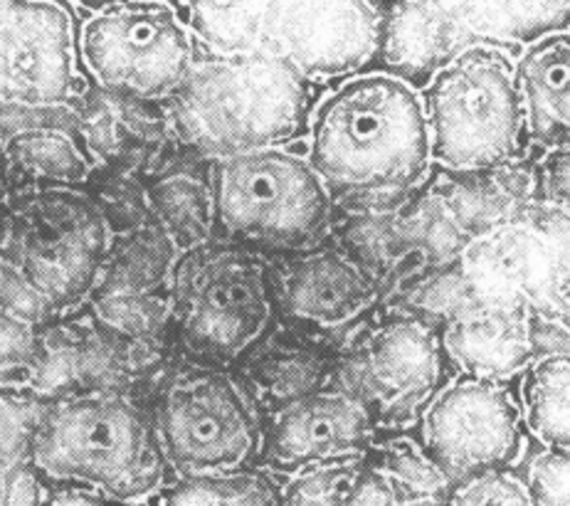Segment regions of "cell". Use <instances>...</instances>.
I'll return each mask as SVG.
<instances>
[{
	"instance_id": "4316f807",
	"label": "cell",
	"mask_w": 570,
	"mask_h": 506,
	"mask_svg": "<svg viewBox=\"0 0 570 506\" xmlns=\"http://www.w3.org/2000/svg\"><path fill=\"white\" fill-rule=\"evenodd\" d=\"M48 343L40 327L0 312V390H32L42 378Z\"/></svg>"
},
{
	"instance_id": "d4e9b609",
	"label": "cell",
	"mask_w": 570,
	"mask_h": 506,
	"mask_svg": "<svg viewBox=\"0 0 570 506\" xmlns=\"http://www.w3.org/2000/svg\"><path fill=\"white\" fill-rule=\"evenodd\" d=\"M161 506H282L279 489L257 469L223 477L176 479L164 489Z\"/></svg>"
},
{
	"instance_id": "9c48e42d",
	"label": "cell",
	"mask_w": 570,
	"mask_h": 506,
	"mask_svg": "<svg viewBox=\"0 0 570 506\" xmlns=\"http://www.w3.org/2000/svg\"><path fill=\"white\" fill-rule=\"evenodd\" d=\"M501 50H470L432 75L420 97L430 160L452 171L504 166L521 148L514 65Z\"/></svg>"
},
{
	"instance_id": "52a82bcc",
	"label": "cell",
	"mask_w": 570,
	"mask_h": 506,
	"mask_svg": "<svg viewBox=\"0 0 570 506\" xmlns=\"http://www.w3.org/2000/svg\"><path fill=\"white\" fill-rule=\"evenodd\" d=\"M111 243L105 215L82 191L13 195L0 213V262L36 290L52 317L92 296Z\"/></svg>"
},
{
	"instance_id": "4dcf8cb0",
	"label": "cell",
	"mask_w": 570,
	"mask_h": 506,
	"mask_svg": "<svg viewBox=\"0 0 570 506\" xmlns=\"http://www.w3.org/2000/svg\"><path fill=\"white\" fill-rule=\"evenodd\" d=\"M531 195L553 211H568V146L553 148L549 158L535 166L531 176Z\"/></svg>"
},
{
	"instance_id": "d6a6232c",
	"label": "cell",
	"mask_w": 570,
	"mask_h": 506,
	"mask_svg": "<svg viewBox=\"0 0 570 506\" xmlns=\"http://www.w3.org/2000/svg\"><path fill=\"white\" fill-rule=\"evenodd\" d=\"M42 506H117L101 494L75 485H45Z\"/></svg>"
},
{
	"instance_id": "7402d4cb",
	"label": "cell",
	"mask_w": 570,
	"mask_h": 506,
	"mask_svg": "<svg viewBox=\"0 0 570 506\" xmlns=\"http://www.w3.org/2000/svg\"><path fill=\"white\" fill-rule=\"evenodd\" d=\"M146 198L154 223L178 252L213 240L210 160L193 154L190 166H168L148 183Z\"/></svg>"
},
{
	"instance_id": "ac0fdd59",
	"label": "cell",
	"mask_w": 570,
	"mask_h": 506,
	"mask_svg": "<svg viewBox=\"0 0 570 506\" xmlns=\"http://www.w3.org/2000/svg\"><path fill=\"white\" fill-rule=\"evenodd\" d=\"M541 319L523 309L462 304L440 331L444 361L462 376L501 383L541 359Z\"/></svg>"
},
{
	"instance_id": "e575fe53",
	"label": "cell",
	"mask_w": 570,
	"mask_h": 506,
	"mask_svg": "<svg viewBox=\"0 0 570 506\" xmlns=\"http://www.w3.org/2000/svg\"><path fill=\"white\" fill-rule=\"evenodd\" d=\"M0 142H3V139H0Z\"/></svg>"
},
{
	"instance_id": "f1b7e54d",
	"label": "cell",
	"mask_w": 570,
	"mask_h": 506,
	"mask_svg": "<svg viewBox=\"0 0 570 506\" xmlns=\"http://www.w3.org/2000/svg\"><path fill=\"white\" fill-rule=\"evenodd\" d=\"M442 506H533L521 479L511 471H489L454 485Z\"/></svg>"
},
{
	"instance_id": "1f68e13d",
	"label": "cell",
	"mask_w": 570,
	"mask_h": 506,
	"mask_svg": "<svg viewBox=\"0 0 570 506\" xmlns=\"http://www.w3.org/2000/svg\"><path fill=\"white\" fill-rule=\"evenodd\" d=\"M45 481L30 463H0V506H42Z\"/></svg>"
},
{
	"instance_id": "9a60e30c",
	"label": "cell",
	"mask_w": 570,
	"mask_h": 506,
	"mask_svg": "<svg viewBox=\"0 0 570 506\" xmlns=\"http://www.w3.org/2000/svg\"><path fill=\"white\" fill-rule=\"evenodd\" d=\"M375 442V418L358 396L346 390H316L296 396L262 430L265 465L287 475L316 465L366 457Z\"/></svg>"
},
{
	"instance_id": "5b68a950",
	"label": "cell",
	"mask_w": 570,
	"mask_h": 506,
	"mask_svg": "<svg viewBox=\"0 0 570 506\" xmlns=\"http://www.w3.org/2000/svg\"><path fill=\"white\" fill-rule=\"evenodd\" d=\"M168 304V324L184 349L215 363H233L257 349L277 317L267 264L257 252L218 240L178 252Z\"/></svg>"
},
{
	"instance_id": "6da1fadb",
	"label": "cell",
	"mask_w": 570,
	"mask_h": 506,
	"mask_svg": "<svg viewBox=\"0 0 570 506\" xmlns=\"http://www.w3.org/2000/svg\"><path fill=\"white\" fill-rule=\"evenodd\" d=\"M164 109L174 139L213 164L302 139L312 117V82L269 57L205 52L193 57Z\"/></svg>"
},
{
	"instance_id": "7a4b0ae2",
	"label": "cell",
	"mask_w": 570,
	"mask_h": 506,
	"mask_svg": "<svg viewBox=\"0 0 570 506\" xmlns=\"http://www.w3.org/2000/svg\"><path fill=\"white\" fill-rule=\"evenodd\" d=\"M309 156L328 195L401 193L430 166L423 105L415 87L385 72H361L318 101Z\"/></svg>"
},
{
	"instance_id": "8fae6325",
	"label": "cell",
	"mask_w": 570,
	"mask_h": 506,
	"mask_svg": "<svg viewBox=\"0 0 570 506\" xmlns=\"http://www.w3.org/2000/svg\"><path fill=\"white\" fill-rule=\"evenodd\" d=\"M154 430L176 479L233 475L259 457L255 410L243 388L220 371L178 378L158 402Z\"/></svg>"
},
{
	"instance_id": "7c38bea8",
	"label": "cell",
	"mask_w": 570,
	"mask_h": 506,
	"mask_svg": "<svg viewBox=\"0 0 570 506\" xmlns=\"http://www.w3.org/2000/svg\"><path fill=\"white\" fill-rule=\"evenodd\" d=\"M95 87L114 95L164 101L184 82L196 48L176 8L124 3L95 10L79 36Z\"/></svg>"
},
{
	"instance_id": "4fadbf2b",
	"label": "cell",
	"mask_w": 570,
	"mask_h": 506,
	"mask_svg": "<svg viewBox=\"0 0 570 506\" xmlns=\"http://www.w3.org/2000/svg\"><path fill=\"white\" fill-rule=\"evenodd\" d=\"M420 450L450 489L489 471H509L523 453L519 406L501 383L454 378L420 412Z\"/></svg>"
},
{
	"instance_id": "ba28073f",
	"label": "cell",
	"mask_w": 570,
	"mask_h": 506,
	"mask_svg": "<svg viewBox=\"0 0 570 506\" xmlns=\"http://www.w3.org/2000/svg\"><path fill=\"white\" fill-rule=\"evenodd\" d=\"M373 65L405 85L428 79L470 50L527 48L568 30V3H395L385 6Z\"/></svg>"
},
{
	"instance_id": "ffe728a7",
	"label": "cell",
	"mask_w": 570,
	"mask_h": 506,
	"mask_svg": "<svg viewBox=\"0 0 570 506\" xmlns=\"http://www.w3.org/2000/svg\"><path fill=\"white\" fill-rule=\"evenodd\" d=\"M95 160L70 132L22 129L0 142V193L79 191L95 176Z\"/></svg>"
},
{
	"instance_id": "30bf717a",
	"label": "cell",
	"mask_w": 570,
	"mask_h": 506,
	"mask_svg": "<svg viewBox=\"0 0 570 506\" xmlns=\"http://www.w3.org/2000/svg\"><path fill=\"white\" fill-rule=\"evenodd\" d=\"M470 302L523 309L533 319L568 324V213L551 223L511 217L484 227L460 252Z\"/></svg>"
},
{
	"instance_id": "d6986e66",
	"label": "cell",
	"mask_w": 570,
	"mask_h": 506,
	"mask_svg": "<svg viewBox=\"0 0 570 506\" xmlns=\"http://www.w3.org/2000/svg\"><path fill=\"white\" fill-rule=\"evenodd\" d=\"M368 272L341 250H316L294 260L282 284L284 309L304 324L336 329L375 302Z\"/></svg>"
},
{
	"instance_id": "836d02e7",
	"label": "cell",
	"mask_w": 570,
	"mask_h": 506,
	"mask_svg": "<svg viewBox=\"0 0 570 506\" xmlns=\"http://www.w3.org/2000/svg\"><path fill=\"white\" fill-rule=\"evenodd\" d=\"M401 506H442V499H410L401 502Z\"/></svg>"
},
{
	"instance_id": "e0dca14e",
	"label": "cell",
	"mask_w": 570,
	"mask_h": 506,
	"mask_svg": "<svg viewBox=\"0 0 570 506\" xmlns=\"http://www.w3.org/2000/svg\"><path fill=\"white\" fill-rule=\"evenodd\" d=\"M77 139L95 166L136 176L164 164V152L174 139L164 105L99 89L75 97Z\"/></svg>"
},
{
	"instance_id": "3957f363",
	"label": "cell",
	"mask_w": 570,
	"mask_h": 506,
	"mask_svg": "<svg viewBox=\"0 0 570 506\" xmlns=\"http://www.w3.org/2000/svg\"><path fill=\"white\" fill-rule=\"evenodd\" d=\"M28 463L45 485L92 489L117 506H146L170 471L154 422L117 390L50 398Z\"/></svg>"
},
{
	"instance_id": "8992f818",
	"label": "cell",
	"mask_w": 570,
	"mask_h": 506,
	"mask_svg": "<svg viewBox=\"0 0 570 506\" xmlns=\"http://www.w3.org/2000/svg\"><path fill=\"white\" fill-rule=\"evenodd\" d=\"M213 240L249 252L304 250L332 223V195L306 158L267 152L210 164Z\"/></svg>"
},
{
	"instance_id": "277c9868",
	"label": "cell",
	"mask_w": 570,
	"mask_h": 506,
	"mask_svg": "<svg viewBox=\"0 0 570 506\" xmlns=\"http://www.w3.org/2000/svg\"><path fill=\"white\" fill-rule=\"evenodd\" d=\"M190 36L215 55H259L304 79L361 75L379 57L383 10L373 3L267 0L188 6Z\"/></svg>"
},
{
	"instance_id": "cb8c5ba5",
	"label": "cell",
	"mask_w": 570,
	"mask_h": 506,
	"mask_svg": "<svg viewBox=\"0 0 570 506\" xmlns=\"http://www.w3.org/2000/svg\"><path fill=\"white\" fill-rule=\"evenodd\" d=\"M521 422L546 450H568V353H549L523 371Z\"/></svg>"
},
{
	"instance_id": "5bb4252c",
	"label": "cell",
	"mask_w": 570,
	"mask_h": 506,
	"mask_svg": "<svg viewBox=\"0 0 570 506\" xmlns=\"http://www.w3.org/2000/svg\"><path fill=\"white\" fill-rule=\"evenodd\" d=\"M75 82L70 13L55 3H0V105H70Z\"/></svg>"
},
{
	"instance_id": "603a6c76",
	"label": "cell",
	"mask_w": 570,
	"mask_h": 506,
	"mask_svg": "<svg viewBox=\"0 0 570 506\" xmlns=\"http://www.w3.org/2000/svg\"><path fill=\"white\" fill-rule=\"evenodd\" d=\"M282 506H401L391 481L366 457L296 471L279 489Z\"/></svg>"
},
{
	"instance_id": "f546056e",
	"label": "cell",
	"mask_w": 570,
	"mask_h": 506,
	"mask_svg": "<svg viewBox=\"0 0 570 506\" xmlns=\"http://www.w3.org/2000/svg\"><path fill=\"white\" fill-rule=\"evenodd\" d=\"M533 506H568V450H546L531 459L521 479Z\"/></svg>"
},
{
	"instance_id": "83f0119b",
	"label": "cell",
	"mask_w": 570,
	"mask_h": 506,
	"mask_svg": "<svg viewBox=\"0 0 570 506\" xmlns=\"http://www.w3.org/2000/svg\"><path fill=\"white\" fill-rule=\"evenodd\" d=\"M48 400L32 390H0V463H28Z\"/></svg>"
},
{
	"instance_id": "44dd1931",
	"label": "cell",
	"mask_w": 570,
	"mask_h": 506,
	"mask_svg": "<svg viewBox=\"0 0 570 506\" xmlns=\"http://www.w3.org/2000/svg\"><path fill=\"white\" fill-rule=\"evenodd\" d=\"M568 30H558L527 45L514 65L523 132L549 152L568 146Z\"/></svg>"
},
{
	"instance_id": "484cf974",
	"label": "cell",
	"mask_w": 570,
	"mask_h": 506,
	"mask_svg": "<svg viewBox=\"0 0 570 506\" xmlns=\"http://www.w3.org/2000/svg\"><path fill=\"white\" fill-rule=\"evenodd\" d=\"M368 463L391 481L401 502L410 499H444L450 485L430 463L420 445L410 440H391L375 445L366 455Z\"/></svg>"
},
{
	"instance_id": "2e32d148",
	"label": "cell",
	"mask_w": 570,
	"mask_h": 506,
	"mask_svg": "<svg viewBox=\"0 0 570 506\" xmlns=\"http://www.w3.org/2000/svg\"><path fill=\"white\" fill-rule=\"evenodd\" d=\"M440 331L417 317H395L373 331L361 353V400L371 416L403 425L442 388Z\"/></svg>"
}]
</instances>
